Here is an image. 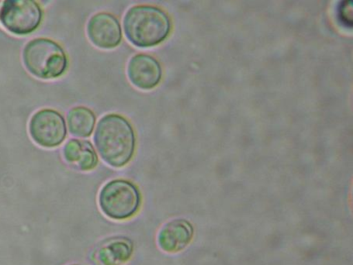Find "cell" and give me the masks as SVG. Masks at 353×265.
I'll list each match as a JSON object with an SVG mask.
<instances>
[{
  "label": "cell",
  "instance_id": "cell-1",
  "mask_svg": "<svg viewBox=\"0 0 353 265\" xmlns=\"http://www.w3.org/2000/svg\"><path fill=\"white\" fill-rule=\"evenodd\" d=\"M94 143L105 162L114 168L123 167L131 161L135 150L133 127L122 116H104L97 123Z\"/></svg>",
  "mask_w": 353,
  "mask_h": 265
},
{
  "label": "cell",
  "instance_id": "cell-2",
  "mask_svg": "<svg viewBox=\"0 0 353 265\" xmlns=\"http://www.w3.org/2000/svg\"><path fill=\"white\" fill-rule=\"evenodd\" d=\"M123 30L133 45L146 48L158 45L168 38L171 22L163 10L152 6H135L123 18Z\"/></svg>",
  "mask_w": 353,
  "mask_h": 265
},
{
  "label": "cell",
  "instance_id": "cell-3",
  "mask_svg": "<svg viewBox=\"0 0 353 265\" xmlns=\"http://www.w3.org/2000/svg\"><path fill=\"white\" fill-rule=\"evenodd\" d=\"M23 64L34 76L57 78L63 75L68 59L63 49L52 40L37 39L28 43L23 52Z\"/></svg>",
  "mask_w": 353,
  "mask_h": 265
},
{
  "label": "cell",
  "instance_id": "cell-4",
  "mask_svg": "<svg viewBox=\"0 0 353 265\" xmlns=\"http://www.w3.org/2000/svg\"><path fill=\"white\" fill-rule=\"evenodd\" d=\"M141 197L134 184L126 180H116L105 184L99 195L102 212L110 219L123 220L138 212Z\"/></svg>",
  "mask_w": 353,
  "mask_h": 265
},
{
  "label": "cell",
  "instance_id": "cell-5",
  "mask_svg": "<svg viewBox=\"0 0 353 265\" xmlns=\"http://www.w3.org/2000/svg\"><path fill=\"white\" fill-rule=\"evenodd\" d=\"M42 11L32 0H8L0 8V21L5 29L17 35L32 33L40 25Z\"/></svg>",
  "mask_w": 353,
  "mask_h": 265
},
{
  "label": "cell",
  "instance_id": "cell-6",
  "mask_svg": "<svg viewBox=\"0 0 353 265\" xmlns=\"http://www.w3.org/2000/svg\"><path fill=\"white\" fill-rule=\"evenodd\" d=\"M30 137L34 142L52 149L63 142L66 137L65 120L57 111L44 109L35 113L29 125Z\"/></svg>",
  "mask_w": 353,
  "mask_h": 265
},
{
  "label": "cell",
  "instance_id": "cell-7",
  "mask_svg": "<svg viewBox=\"0 0 353 265\" xmlns=\"http://www.w3.org/2000/svg\"><path fill=\"white\" fill-rule=\"evenodd\" d=\"M88 34L95 46L112 49L119 45L122 39L120 23L113 15L100 13L91 17L88 25Z\"/></svg>",
  "mask_w": 353,
  "mask_h": 265
},
{
  "label": "cell",
  "instance_id": "cell-8",
  "mask_svg": "<svg viewBox=\"0 0 353 265\" xmlns=\"http://www.w3.org/2000/svg\"><path fill=\"white\" fill-rule=\"evenodd\" d=\"M128 76L136 87L152 89L160 83L162 69L157 60L150 55L136 54L129 61Z\"/></svg>",
  "mask_w": 353,
  "mask_h": 265
},
{
  "label": "cell",
  "instance_id": "cell-9",
  "mask_svg": "<svg viewBox=\"0 0 353 265\" xmlns=\"http://www.w3.org/2000/svg\"><path fill=\"white\" fill-rule=\"evenodd\" d=\"M193 228L188 222L175 220L165 224L158 235L159 248L167 253H177L187 248L193 238Z\"/></svg>",
  "mask_w": 353,
  "mask_h": 265
},
{
  "label": "cell",
  "instance_id": "cell-10",
  "mask_svg": "<svg viewBox=\"0 0 353 265\" xmlns=\"http://www.w3.org/2000/svg\"><path fill=\"white\" fill-rule=\"evenodd\" d=\"M63 156L68 164L83 171L94 169L98 164L94 147L86 140L72 139L68 141L63 149Z\"/></svg>",
  "mask_w": 353,
  "mask_h": 265
},
{
  "label": "cell",
  "instance_id": "cell-11",
  "mask_svg": "<svg viewBox=\"0 0 353 265\" xmlns=\"http://www.w3.org/2000/svg\"><path fill=\"white\" fill-rule=\"evenodd\" d=\"M133 251L131 240L114 237L101 245L97 251V258L102 265H123L131 259Z\"/></svg>",
  "mask_w": 353,
  "mask_h": 265
},
{
  "label": "cell",
  "instance_id": "cell-12",
  "mask_svg": "<svg viewBox=\"0 0 353 265\" xmlns=\"http://www.w3.org/2000/svg\"><path fill=\"white\" fill-rule=\"evenodd\" d=\"M70 132L78 138H88L94 131L96 116L92 111L83 107L72 109L67 116Z\"/></svg>",
  "mask_w": 353,
  "mask_h": 265
},
{
  "label": "cell",
  "instance_id": "cell-13",
  "mask_svg": "<svg viewBox=\"0 0 353 265\" xmlns=\"http://www.w3.org/2000/svg\"><path fill=\"white\" fill-rule=\"evenodd\" d=\"M70 265H79V264H70Z\"/></svg>",
  "mask_w": 353,
  "mask_h": 265
},
{
  "label": "cell",
  "instance_id": "cell-14",
  "mask_svg": "<svg viewBox=\"0 0 353 265\" xmlns=\"http://www.w3.org/2000/svg\"><path fill=\"white\" fill-rule=\"evenodd\" d=\"M0 3H1V2H0Z\"/></svg>",
  "mask_w": 353,
  "mask_h": 265
}]
</instances>
